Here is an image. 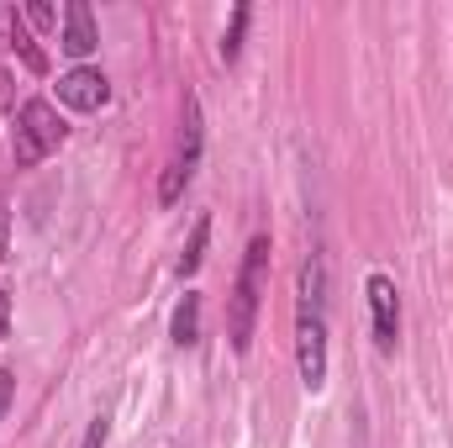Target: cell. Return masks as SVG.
<instances>
[{
    "instance_id": "obj_1",
    "label": "cell",
    "mask_w": 453,
    "mask_h": 448,
    "mask_svg": "<svg viewBox=\"0 0 453 448\" xmlns=\"http://www.w3.org/2000/svg\"><path fill=\"white\" fill-rule=\"evenodd\" d=\"M296 369L301 385L317 396L327 385V269L311 253L301 269V306H296Z\"/></svg>"
},
{
    "instance_id": "obj_2",
    "label": "cell",
    "mask_w": 453,
    "mask_h": 448,
    "mask_svg": "<svg viewBox=\"0 0 453 448\" xmlns=\"http://www.w3.org/2000/svg\"><path fill=\"white\" fill-rule=\"evenodd\" d=\"M264 280H269V237L258 232V237L248 243V259H242L237 285H232V301H226V337H232V353H248V348H253L258 306H264Z\"/></svg>"
},
{
    "instance_id": "obj_3",
    "label": "cell",
    "mask_w": 453,
    "mask_h": 448,
    "mask_svg": "<svg viewBox=\"0 0 453 448\" xmlns=\"http://www.w3.org/2000/svg\"><path fill=\"white\" fill-rule=\"evenodd\" d=\"M64 137H69V127H64V116L53 112V101H21V112H16V169H32V164H42L48 153H58L64 148Z\"/></svg>"
},
{
    "instance_id": "obj_4",
    "label": "cell",
    "mask_w": 453,
    "mask_h": 448,
    "mask_svg": "<svg viewBox=\"0 0 453 448\" xmlns=\"http://www.w3.org/2000/svg\"><path fill=\"white\" fill-rule=\"evenodd\" d=\"M201 143H206V121H201V101L190 96V101H185L180 148H174V158H169V169H164V180H158V206H174V201L185 196V185H190V174H196V164H201Z\"/></svg>"
},
{
    "instance_id": "obj_5",
    "label": "cell",
    "mask_w": 453,
    "mask_h": 448,
    "mask_svg": "<svg viewBox=\"0 0 453 448\" xmlns=\"http://www.w3.org/2000/svg\"><path fill=\"white\" fill-rule=\"evenodd\" d=\"M364 296H369L374 348H380V353H395V343H401V290H395V280L374 269V274L364 280Z\"/></svg>"
},
{
    "instance_id": "obj_6",
    "label": "cell",
    "mask_w": 453,
    "mask_h": 448,
    "mask_svg": "<svg viewBox=\"0 0 453 448\" xmlns=\"http://www.w3.org/2000/svg\"><path fill=\"white\" fill-rule=\"evenodd\" d=\"M58 101H64L69 112H101V106L111 101V85H106V74H101V69L80 64V69L58 74Z\"/></svg>"
},
{
    "instance_id": "obj_7",
    "label": "cell",
    "mask_w": 453,
    "mask_h": 448,
    "mask_svg": "<svg viewBox=\"0 0 453 448\" xmlns=\"http://www.w3.org/2000/svg\"><path fill=\"white\" fill-rule=\"evenodd\" d=\"M58 48L69 58H90L101 48V32H96V11L85 0H69L64 5V32H58Z\"/></svg>"
},
{
    "instance_id": "obj_8",
    "label": "cell",
    "mask_w": 453,
    "mask_h": 448,
    "mask_svg": "<svg viewBox=\"0 0 453 448\" xmlns=\"http://www.w3.org/2000/svg\"><path fill=\"white\" fill-rule=\"evenodd\" d=\"M169 337H174L180 348H196V343H201V296H196V290H185V301L174 306Z\"/></svg>"
},
{
    "instance_id": "obj_9",
    "label": "cell",
    "mask_w": 453,
    "mask_h": 448,
    "mask_svg": "<svg viewBox=\"0 0 453 448\" xmlns=\"http://www.w3.org/2000/svg\"><path fill=\"white\" fill-rule=\"evenodd\" d=\"M206 237H211V217H201L196 222V232H190V243H185V253H180V280H190L196 269H201V259H206Z\"/></svg>"
},
{
    "instance_id": "obj_10",
    "label": "cell",
    "mask_w": 453,
    "mask_h": 448,
    "mask_svg": "<svg viewBox=\"0 0 453 448\" xmlns=\"http://www.w3.org/2000/svg\"><path fill=\"white\" fill-rule=\"evenodd\" d=\"M11 42H16V53H21V64H27L32 74H42V69H48V58H42V53H37V42L27 37V27H21V16H11Z\"/></svg>"
},
{
    "instance_id": "obj_11",
    "label": "cell",
    "mask_w": 453,
    "mask_h": 448,
    "mask_svg": "<svg viewBox=\"0 0 453 448\" xmlns=\"http://www.w3.org/2000/svg\"><path fill=\"white\" fill-rule=\"evenodd\" d=\"M248 5H232V27H226V37H222V58L226 64H237V53H242V32H248Z\"/></svg>"
},
{
    "instance_id": "obj_12",
    "label": "cell",
    "mask_w": 453,
    "mask_h": 448,
    "mask_svg": "<svg viewBox=\"0 0 453 448\" xmlns=\"http://www.w3.org/2000/svg\"><path fill=\"white\" fill-rule=\"evenodd\" d=\"M106 433H111V417H90V428H85L80 448H106Z\"/></svg>"
},
{
    "instance_id": "obj_13",
    "label": "cell",
    "mask_w": 453,
    "mask_h": 448,
    "mask_svg": "<svg viewBox=\"0 0 453 448\" xmlns=\"http://www.w3.org/2000/svg\"><path fill=\"white\" fill-rule=\"evenodd\" d=\"M11 396H16V375L0 369V422H5V412H11Z\"/></svg>"
},
{
    "instance_id": "obj_14",
    "label": "cell",
    "mask_w": 453,
    "mask_h": 448,
    "mask_svg": "<svg viewBox=\"0 0 453 448\" xmlns=\"http://www.w3.org/2000/svg\"><path fill=\"white\" fill-rule=\"evenodd\" d=\"M5 232H11V206H5V196H0V259L11 253V243H5Z\"/></svg>"
},
{
    "instance_id": "obj_15",
    "label": "cell",
    "mask_w": 453,
    "mask_h": 448,
    "mask_svg": "<svg viewBox=\"0 0 453 448\" xmlns=\"http://www.w3.org/2000/svg\"><path fill=\"white\" fill-rule=\"evenodd\" d=\"M5 337H11V296L0 290V343H5Z\"/></svg>"
},
{
    "instance_id": "obj_16",
    "label": "cell",
    "mask_w": 453,
    "mask_h": 448,
    "mask_svg": "<svg viewBox=\"0 0 453 448\" xmlns=\"http://www.w3.org/2000/svg\"><path fill=\"white\" fill-rule=\"evenodd\" d=\"M27 16H32V21H37V27H53V21H58V16H53V5H32V11H27Z\"/></svg>"
}]
</instances>
